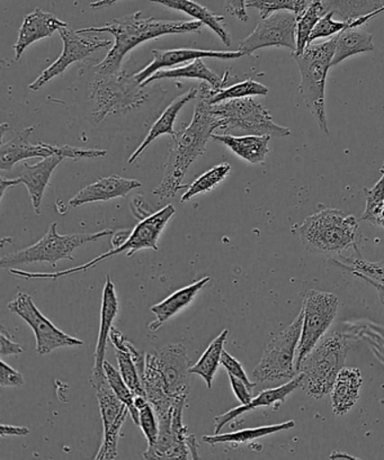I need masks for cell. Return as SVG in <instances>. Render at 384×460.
Returning <instances> with one entry per match:
<instances>
[{
	"instance_id": "1",
	"label": "cell",
	"mask_w": 384,
	"mask_h": 460,
	"mask_svg": "<svg viewBox=\"0 0 384 460\" xmlns=\"http://www.w3.org/2000/svg\"><path fill=\"white\" fill-rule=\"evenodd\" d=\"M220 128V119L212 113L211 105L196 98L193 119L172 137L173 146L165 164L163 181L153 194L160 199H169L184 190L186 186L182 182L187 172L195 160L204 154L214 131Z\"/></svg>"
},
{
	"instance_id": "2",
	"label": "cell",
	"mask_w": 384,
	"mask_h": 460,
	"mask_svg": "<svg viewBox=\"0 0 384 460\" xmlns=\"http://www.w3.org/2000/svg\"><path fill=\"white\" fill-rule=\"evenodd\" d=\"M202 23L199 21L172 22L144 17L142 12L111 21L101 28L78 30L80 34L110 33L115 42L105 59L94 66V73L113 74L121 70L124 57L133 49L149 40L158 39L164 35L200 33Z\"/></svg>"
},
{
	"instance_id": "3",
	"label": "cell",
	"mask_w": 384,
	"mask_h": 460,
	"mask_svg": "<svg viewBox=\"0 0 384 460\" xmlns=\"http://www.w3.org/2000/svg\"><path fill=\"white\" fill-rule=\"evenodd\" d=\"M190 358L182 343H169L146 355L142 384L154 410L171 408L191 393Z\"/></svg>"
},
{
	"instance_id": "4",
	"label": "cell",
	"mask_w": 384,
	"mask_h": 460,
	"mask_svg": "<svg viewBox=\"0 0 384 460\" xmlns=\"http://www.w3.org/2000/svg\"><path fill=\"white\" fill-rule=\"evenodd\" d=\"M303 245L309 252L341 253L354 249L361 241L359 221L341 209L325 208L308 217L299 226Z\"/></svg>"
},
{
	"instance_id": "5",
	"label": "cell",
	"mask_w": 384,
	"mask_h": 460,
	"mask_svg": "<svg viewBox=\"0 0 384 460\" xmlns=\"http://www.w3.org/2000/svg\"><path fill=\"white\" fill-rule=\"evenodd\" d=\"M149 93L135 75L121 69L113 74L94 73L91 83L92 118L101 123L107 116L129 113L148 101Z\"/></svg>"
},
{
	"instance_id": "6",
	"label": "cell",
	"mask_w": 384,
	"mask_h": 460,
	"mask_svg": "<svg viewBox=\"0 0 384 460\" xmlns=\"http://www.w3.org/2000/svg\"><path fill=\"white\" fill-rule=\"evenodd\" d=\"M345 336L335 332L325 336L298 368L301 388L312 399L321 400L332 391L339 372L345 366L348 355Z\"/></svg>"
},
{
	"instance_id": "7",
	"label": "cell",
	"mask_w": 384,
	"mask_h": 460,
	"mask_svg": "<svg viewBox=\"0 0 384 460\" xmlns=\"http://www.w3.org/2000/svg\"><path fill=\"white\" fill-rule=\"evenodd\" d=\"M336 48V37L319 44H309L301 55H293L300 68V93L305 104L321 131L328 133L325 91L330 66Z\"/></svg>"
},
{
	"instance_id": "8",
	"label": "cell",
	"mask_w": 384,
	"mask_h": 460,
	"mask_svg": "<svg viewBox=\"0 0 384 460\" xmlns=\"http://www.w3.org/2000/svg\"><path fill=\"white\" fill-rule=\"evenodd\" d=\"M176 213L174 205L169 204L160 211L154 214H150L148 217L141 220L139 225L135 227V230L131 232L130 236L122 245L118 248L111 250V252L102 254L92 261L85 263L83 266L70 268V270L56 271V272H29L25 270H14L11 268L10 272L12 275L21 277L24 279H59L61 277L71 276L79 274L91 270L95 267L98 263L104 261L105 259L112 258L122 252H127V257H132L138 252L144 249H153L155 252H158V240L162 235L165 227L171 221L174 214Z\"/></svg>"
},
{
	"instance_id": "9",
	"label": "cell",
	"mask_w": 384,
	"mask_h": 460,
	"mask_svg": "<svg viewBox=\"0 0 384 460\" xmlns=\"http://www.w3.org/2000/svg\"><path fill=\"white\" fill-rule=\"evenodd\" d=\"M112 230H103L96 234H58L57 223H52L50 229L43 238L30 247L20 252L6 254L0 259V267L13 268L32 265V263H49L56 267L58 261H74L73 252L82 245L95 243L105 236L113 234Z\"/></svg>"
},
{
	"instance_id": "10",
	"label": "cell",
	"mask_w": 384,
	"mask_h": 460,
	"mask_svg": "<svg viewBox=\"0 0 384 460\" xmlns=\"http://www.w3.org/2000/svg\"><path fill=\"white\" fill-rule=\"evenodd\" d=\"M211 111L220 119V131L229 134L238 129L246 136H269L271 137H287L291 129L275 123L269 111L255 101L253 97L239 98L211 105Z\"/></svg>"
},
{
	"instance_id": "11",
	"label": "cell",
	"mask_w": 384,
	"mask_h": 460,
	"mask_svg": "<svg viewBox=\"0 0 384 460\" xmlns=\"http://www.w3.org/2000/svg\"><path fill=\"white\" fill-rule=\"evenodd\" d=\"M302 311L289 327L265 348L260 363L253 370L256 383H275L297 376L296 357L302 330Z\"/></svg>"
},
{
	"instance_id": "12",
	"label": "cell",
	"mask_w": 384,
	"mask_h": 460,
	"mask_svg": "<svg viewBox=\"0 0 384 460\" xmlns=\"http://www.w3.org/2000/svg\"><path fill=\"white\" fill-rule=\"evenodd\" d=\"M338 306V297L333 293L310 289L306 294L301 309L303 318L300 342L297 350V373L302 360L318 345L336 319Z\"/></svg>"
},
{
	"instance_id": "13",
	"label": "cell",
	"mask_w": 384,
	"mask_h": 460,
	"mask_svg": "<svg viewBox=\"0 0 384 460\" xmlns=\"http://www.w3.org/2000/svg\"><path fill=\"white\" fill-rule=\"evenodd\" d=\"M33 127L26 128L23 131L17 133L12 140L4 143L0 146V169L2 171H12L13 167L22 160L31 158H48L52 155H61L65 159H96L105 157L106 150L100 149H82L70 146H51L48 143L40 142L39 145H33L29 140L31 134L33 133Z\"/></svg>"
},
{
	"instance_id": "14",
	"label": "cell",
	"mask_w": 384,
	"mask_h": 460,
	"mask_svg": "<svg viewBox=\"0 0 384 460\" xmlns=\"http://www.w3.org/2000/svg\"><path fill=\"white\" fill-rule=\"evenodd\" d=\"M7 306L8 310L19 315L33 330L39 355L51 354L59 348L84 345L83 341L61 332L46 318V315H43L35 305L31 295L23 292L17 293L16 297L8 303Z\"/></svg>"
},
{
	"instance_id": "15",
	"label": "cell",
	"mask_w": 384,
	"mask_h": 460,
	"mask_svg": "<svg viewBox=\"0 0 384 460\" xmlns=\"http://www.w3.org/2000/svg\"><path fill=\"white\" fill-rule=\"evenodd\" d=\"M298 17L290 12L274 13L257 24L256 29L239 44L244 56L264 48H288L297 51Z\"/></svg>"
},
{
	"instance_id": "16",
	"label": "cell",
	"mask_w": 384,
	"mask_h": 460,
	"mask_svg": "<svg viewBox=\"0 0 384 460\" xmlns=\"http://www.w3.org/2000/svg\"><path fill=\"white\" fill-rule=\"evenodd\" d=\"M58 32H59L62 42H64V50L49 68L42 71L37 80L30 84L31 91H39L51 79L64 74L68 66L75 64V62L87 59L98 49L107 48L112 44L110 40L84 37L78 31L68 29V26L60 29Z\"/></svg>"
},
{
	"instance_id": "17",
	"label": "cell",
	"mask_w": 384,
	"mask_h": 460,
	"mask_svg": "<svg viewBox=\"0 0 384 460\" xmlns=\"http://www.w3.org/2000/svg\"><path fill=\"white\" fill-rule=\"evenodd\" d=\"M100 405L104 437L95 459H115L118 457V444L121 428L130 414L128 406L115 395L109 383L103 384L96 390Z\"/></svg>"
},
{
	"instance_id": "18",
	"label": "cell",
	"mask_w": 384,
	"mask_h": 460,
	"mask_svg": "<svg viewBox=\"0 0 384 460\" xmlns=\"http://www.w3.org/2000/svg\"><path fill=\"white\" fill-rule=\"evenodd\" d=\"M118 314L119 299L116 296L115 286L111 277L106 276V283L103 290L100 332H98L95 355H94L92 375L89 377V383L95 390L107 383L104 370L107 341Z\"/></svg>"
},
{
	"instance_id": "19",
	"label": "cell",
	"mask_w": 384,
	"mask_h": 460,
	"mask_svg": "<svg viewBox=\"0 0 384 460\" xmlns=\"http://www.w3.org/2000/svg\"><path fill=\"white\" fill-rule=\"evenodd\" d=\"M154 60L145 66L144 69L135 75L136 79L140 84L146 82L151 75L163 68H171V66L186 64L196 59H219L234 60L244 57V53L238 51H212V50H195V49H172V50H154Z\"/></svg>"
},
{
	"instance_id": "20",
	"label": "cell",
	"mask_w": 384,
	"mask_h": 460,
	"mask_svg": "<svg viewBox=\"0 0 384 460\" xmlns=\"http://www.w3.org/2000/svg\"><path fill=\"white\" fill-rule=\"evenodd\" d=\"M68 24L66 22L58 19L51 13L44 12L41 8H37L29 15L24 17L17 39L14 44L15 61L21 59L26 49L31 44L40 41V40L50 38L56 31L67 28Z\"/></svg>"
},
{
	"instance_id": "21",
	"label": "cell",
	"mask_w": 384,
	"mask_h": 460,
	"mask_svg": "<svg viewBox=\"0 0 384 460\" xmlns=\"http://www.w3.org/2000/svg\"><path fill=\"white\" fill-rule=\"evenodd\" d=\"M141 186L140 181L120 176L102 178L78 191V194L69 200V205L73 208H79L85 204L107 202V200L125 198L131 190L140 189Z\"/></svg>"
},
{
	"instance_id": "22",
	"label": "cell",
	"mask_w": 384,
	"mask_h": 460,
	"mask_svg": "<svg viewBox=\"0 0 384 460\" xmlns=\"http://www.w3.org/2000/svg\"><path fill=\"white\" fill-rule=\"evenodd\" d=\"M301 386L300 375H297L292 379H290L288 383L283 384L276 388H269L260 393L256 397H253V400L248 404H241L237 408L228 411V412L219 415L214 418L216 427H214V433L218 435L220 433L222 429L227 426L228 423L235 421L236 419L241 417L245 413L250 412V411L256 410L258 408H264V406L279 405L283 403L288 396L294 391L298 390Z\"/></svg>"
},
{
	"instance_id": "23",
	"label": "cell",
	"mask_w": 384,
	"mask_h": 460,
	"mask_svg": "<svg viewBox=\"0 0 384 460\" xmlns=\"http://www.w3.org/2000/svg\"><path fill=\"white\" fill-rule=\"evenodd\" d=\"M64 160L65 158L61 155H52V157L43 158L41 162L35 164H24L23 171L20 177H17L20 184H23L28 189L34 212L38 216L41 214L44 191L50 182L52 173Z\"/></svg>"
},
{
	"instance_id": "24",
	"label": "cell",
	"mask_w": 384,
	"mask_h": 460,
	"mask_svg": "<svg viewBox=\"0 0 384 460\" xmlns=\"http://www.w3.org/2000/svg\"><path fill=\"white\" fill-rule=\"evenodd\" d=\"M210 280L211 279L209 276L203 277V279L194 281L193 284L176 290L164 301L151 306L150 311L156 315V319L148 325L150 332H158L168 320L189 306L194 301L196 295L202 290L205 285L210 283Z\"/></svg>"
},
{
	"instance_id": "25",
	"label": "cell",
	"mask_w": 384,
	"mask_h": 460,
	"mask_svg": "<svg viewBox=\"0 0 384 460\" xmlns=\"http://www.w3.org/2000/svg\"><path fill=\"white\" fill-rule=\"evenodd\" d=\"M362 384L363 378L359 368L344 367L339 372L329 393L335 414L343 417L354 408L360 399Z\"/></svg>"
},
{
	"instance_id": "26",
	"label": "cell",
	"mask_w": 384,
	"mask_h": 460,
	"mask_svg": "<svg viewBox=\"0 0 384 460\" xmlns=\"http://www.w3.org/2000/svg\"><path fill=\"white\" fill-rule=\"evenodd\" d=\"M151 3L159 4L171 10L185 13L193 17L201 23L207 25L214 33L220 38L223 44L229 48L231 46V35L226 23L225 17L214 14L207 7L200 5L194 0H149Z\"/></svg>"
},
{
	"instance_id": "27",
	"label": "cell",
	"mask_w": 384,
	"mask_h": 460,
	"mask_svg": "<svg viewBox=\"0 0 384 460\" xmlns=\"http://www.w3.org/2000/svg\"><path fill=\"white\" fill-rule=\"evenodd\" d=\"M198 93V88L190 89L189 92L183 93L180 97H177L176 100L164 111V113L160 115V118L156 120L153 127H151L148 136L145 137V140L142 141L139 146H138V149L133 152L130 159H129V164H131L135 163L136 160L139 158L147 149H148V146L156 140V138L164 136V134H169L172 137L176 136L177 132L174 129V124H175L177 115L187 102L196 100Z\"/></svg>"
},
{
	"instance_id": "28",
	"label": "cell",
	"mask_w": 384,
	"mask_h": 460,
	"mask_svg": "<svg viewBox=\"0 0 384 460\" xmlns=\"http://www.w3.org/2000/svg\"><path fill=\"white\" fill-rule=\"evenodd\" d=\"M269 136H248L236 137L231 134H213L212 140L225 145L237 157L244 159L252 164H263L270 152Z\"/></svg>"
},
{
	"instance_id": "29",
	"label": "cell",
	"mask_w": 384,
	"mask_h": 460,
	"mask_svg": "<svg viewBox=\"0 0 384 460\" xmlns=\"http://www.w3.org/2000/svg\"><path fill=\"white\" fill-rule=\"evenodd\" d=\"M180 78L200 79L202 80V82H207L210 86H212L214 89H221L226 87L228 79H229V73L227 71L225 75H219L205 65L203 59H196L190 62L189 65L181 66V68L159 70L141 84L147 87L148 84L157 82V80Z\"/></svg>"
},
{
	"instance_id": "30",
	"label": "cell",
	"mask_w": 384,
	"mask_h": 460,
	"mask_svg": "<svg viewBox=\"0 0 384 460\" xmlns=\"http://www.w3.org/2000/svg\"><path fill=\"white\" fill-rule=\"evenodd\" d=\"M198 89L199 93L196 98L204 100L210 105L245 97L267 96L270 93V89L264 84L255 82L253 79L245 80V82L221 89H214L207 82H202Z\"/></svg>"
},
{
	"instance_id": "31",
	"label": "cell",
	"mask_w": 384,
	"mask_h": 460,
	"mask_svg": "<svg viewBox=\"0 0 384 460\" xmlns=\"http://www.w3.org/2000/svg\"><path fill=\"white\" fill-rule=\"evenodd\" d=\"M371 51H374L373 35L366 31L365 26L345 29L336 35L332 66L342 64L344 60L360 53Z\"/></svg>"
},
{
	"instance_id": "32",
	"label": "cell",
	"mask_w": 384,
	"mask_h": 460,
	"mask_svg": "<svg viewBox=\"0 0 384 460\" xmlns=\"http://www.w3.org/2000/svg\"><path fill=\"white\" fill-rule=\"evenodd\" d=\"M294 427H296V422H294L293 420H290V421L271 424V426L243 429V430L229 433H218V435L214 433L213 436H203L202 440L205 444L211 446L218 444H231L235 446L249 444V442L274 435V433L291 430Z\"/></svg>"
},
{
	"instance_id": "33",
	"label": "cell",
	"mask_w": 384,
	"mask_h": 460,
	"mask_svg": "<svg viewBox=\"0 0 384 460\" xmlns=\"http://www.w3.org/2000/svg\"><path fill=\"white\" fill-rule=\"evenodd\" d=\"M323 14L333 13L338 21L352 22L383 7L381 0H323Z\"/></svg>"
},
{
	"instance_id": "34",
	"label": "cell",
	"mask_w": 384,
	"mask_h": 460,
	"mask_svg": "<svg viewBox=\"0 0 384 460\" xmlns=\"http://www.w3.org/2000/svg\"><path fill=\"white\" fill-rule=\"evenodd\" d=\"M228 336H229V330H223L210 343V346L204 351V354L201 356L198 363L190 368L191 374L199 375V376L204 379L208 388H212L214 376H216L219 366L221 365L222 352L225 350Z\"/></svg>"
},
{
	"instance_id": "35",
	"label": "cell",
	"mask_w": 384,
	"mask_h": 460,
	"mask_svg": "<svg viewBox=\"0 0 384 460\" xmlns=\"http://www.w3.org/2000/svg\"><path fill=\"white\" fill-rule=\"evenodd\" d=\"M323 0H311L310 5L306 8L297 22V51L293 55H301L306 48L309 46V40L312 31L318 23L323 14L321 7Z\"/></svg>"
},
{
	"instance_id": "36",
	"label": "cell",
	"mask_w": 384,
	"mask_h": 460,
	"mask_svg": "<svg viewBox=\"0 0 384 460\" xmlns=\"http://www.w3.org/2000/svg\"><path fill=\"white\" fill-rule=\"evenodd\" d=\"M231 172V166L229 164L223 163L217 164L213 168L210 169L203 175L192 182L189 189L185 191L184 195L182 196V203L189 202L190 199H193L194 196L203 193H209L214 187L220 184L221 181H225Z\"/></svg>"
},
{
	"instance_id": "37",
	"label": "cell",
	"mask_w": 384,
	"mask_h": 460,
	"mask_svg": "<svg viewBox=\"0 0 384 460\" xmlns=\"http://www.w3.org/2000/svg\"><path fill=\"white\" fill-rule=\"evenodd\" d=\"M106 381L112 388V391L115 393V395L128 406L130 411V415L133 420V423L139 426V411L136 408L135 400L136 395L133 394L130 387L124 382L122 375L120 370L116 369L113 365L105 360L104 364Z\"/></svg>"
},
{
	"instance_id": "38",
	"label": "cell",
	"mask_w": 384,
	"mask_h": 460,
	"mask_svg": "<svg viewBox=\"0 0 384 460\" xmlns=\"http://www.w3.org/2000/svg\"><path fill=\"white\" fill-rule=\"evenodd\" d=\"M247 8H255L260 12L263 19L278 12H290L292 14L300 16L308 7L307 0H247Z\"/></svg>"
},
{
	"instance_id": "39",
	"label": "cell",
	"mask_w": 384,
	"mask_h": 460,
	"mask_svg": "<svg viewBox=\"0 0 384 460\" xmlns=\"http://www.w3.org/2000/svg\"><path fill=\"white\" fill-rule=\"evenodd\" d=\"M333 262L343 270H350L353 274H361L384 285V261H368L360 258L333 259Z\"/></svg>"
},
{
	"instance_id": "40",
	"label": "cell",
	"mask_w": 384,
	"mask_h": 460,
	"mask_svg": "<svg viewBox=\"0 0 384 460\" xmlns=\"http://www.w3.org/2000/svg\"><path fill=\"white\" fill-rule=\"evenodd\" d=\"M135 405L139 411V427L148 441V448L158 440L159 424L155 410L144 396H136Z\"/></svg>"
},
{
	"instance_id": "41",
	"label": "cell",
	"mask_w": 384,
	"mask_h": 460,
	"mask_svg": "<svg viewBox=\"0 0 384 460\" xmlns=\"http://www.w3.org/2000/svg\"><path fill=\"white\" fill-rule=\"evenodd\" d=\"M115 356L116 359H118L120 373L122 375L124 382L127 383L129 387H130L133 394L136 396L146 397V391L144 384H142L141 375L139 370L137 368L135 361L131 358V356L120 350H115Z\"/></svg>"
},
{
	"instance_id": "42",
	"label": "cell",
	"mask_w": 384,
	"mask_h": 460,
	"mask_svg": "<svg viewBox=\"0 0 384 460\" xmlns=\"http://www.w3.org/2000/svg\"><path fill=\"white\" fill-rule=\"evenodd\" d=\"M347 28V22L334 19L333 13L324 15L315 26L310 35L309 44L318 39L334 38Z\"/></svg>"
},
{
	"instance_id": "43",
	"label": "cell",
	"mask_w": 384,
	"mask_h": 460,
	"mask_svg": "<svg viewBox=\"0 0 384 460\" xmlns=\"http://www.w3.org/2000/svg\"><path fill=\"white\" fill-rule=\"evenodd\" d=\"M110 341L112 345L114 346L115 350L123 351L125 354L131 356V358L135 361L137 368L139 370L142 378V374H144L145 370L146 356L142 354L141 351L137 350L136 347L125 339L122 332L114 327H112L111 329Z\"/></svg>"
},
{
	"instance_id": "44",
	"label": "cell",
	"mask_w": 384,
	"mask_h": 460,
	"mask_svg": "<svg viewBox=\"0 0 384 460\" xmlns=\"http://www.w3.org/2000/svg\"><path fill=\"white\" fill-rule=\"evenodd\" d=\"M221 365L226 368L228 374L241 379V381H244L246 384H247L249 387H252L253 390L254 387L257 385L256 382L254 383L250 381L247 374L245 372L243 365H241L239 361L235 358V357L228 354L226 350H223L222 352Z\"/></svg>"
},
{
	"instance_id": "45",
	"label": "cell",
	"mask_w": 384,
	"mask_h": 460,
	"mask_svg": "<svg viewBox=\"0 0 384 460\" xmlns=\"http://www.w3.org/2000/svg\"><path fill=\"white\" fill-rule=\"evenodd\" d=\"M24 385L23 375L12 368L5 361H0V386L21 387Z\"/></svg>"
},
{
	"instance_id": "46",
	"label": "cell",
	"mask_w": 384,
	"mask_h": 460,
	"mask_svg": "<svg viewBox=\"0 0 384 460\" xmlns=\"http://www.w3.org/2000/svg\"><path fill=\"white\" fill-rule=\"evenodd\" d=\"M228 376H229L232 392L235 393L237 400L241 404H248L253 400V388L249 387L241 379L232 376V375L228 374Z\"/></svg>"
},
{
	"instance_id": "47",
	"label": "cell",
	"mask_w": 384,
	"mask_h": 460,
	"mask_svg": "<svg viewBox=\"0 0 384 460\" xmlns=\"http://www.w3.org/2000/svg\"><path fill=\"white\" fill-rule=\"evenodd\" d=\"M0 355L2 358L6 356H19L23 354L24 348L20 343L13 342L10 337L7 336L5 329L2 328L0 332Z\"/></svg>"
},
{
	"instance_id": "48",
	"label": "cell",
	"mask_w": 384,
	"mask_h": 460,
	"mask_svg": "<svg viewBox=\"0 0 384 460\" xmlns=\"http://www.w3.org/2000/svg\"><path fill=\"white\" fill-rule=\"evenodd\" d=\"M225 2L226 10L232 17L241 22H247L249 16L247 14V0H223Z\"/></svg>"
},
{
	"instance_id": "49",
	"label": "cell",
	"mask_w": 384,
	"mask_h": 460,
	"mask_svg": "<svg viewBox=\"0 0 384 460\" xmlns=\"http://www.w3.org/2000/svg\"><path fill=\"white\" fill-rule=\"evenodd\" d=\"M361 220L368 221L371 225L382 227L384 229V198L377 207L371 209H364Z\"/></svg>"
},
{
	"instance_id": "50",
	"label": "cell",
	"mask_w": 384,
	"mask_h": 460,
	"mask_svg": "<svg viewBox=\"0 0 384 460\" xmlns=\"http://www.w3.org/2000/svg\"><path fill=\"white\" fill-rule=\"evenodd\" d=\"M28 435H30V429L25 427L8 426V424H2V428H0V436H2V438L11 436L25 437Z\"/></svg>"
},
{
	"instance_id": "51",
	"label": "cell",
	"mask_w": 384,
	"mask_h": 460,
	"mask_svg": "<svg viewBox=\"0 0 384 460\" xmlns=\"http://www.w3.org/2000/svg\"><path fill=\"white\" fill-rule=\"evenodd\" d=\"M356 277H359V279H363L365 283H368L369 285L372 286L375 289H377V292L379 294L380 302H381L384 305V285L377 283V281H374L373 279H369V277H366L364 275L361 274H353Z\"/></svg>"
},
{
	"instance_id": "52",
	"label": "cell",
	"mask_w": 384,
	"mask_h": 460,
	"mask_svg": "<svg viewBox=\"0 0 384 460\" xmlns=\"http://www.w3.org/2000/svg\"><path fill=\"white\" fill-rule=\"evenodd\" d=\"M130 234L131 232H129L128 230L115 232V234H113V238H112V244H113L114 248L120 247V245H122L125 241L128 240Z\"/></svg>"
},
{
	"instance_id": "53",
	"label": "cell",
	"mask_w": 384,
	"mask_h": 460,
	"mask_svg": "<svg viewBox=\"0 0 384 460\" xmlns=\"http://www.w3.org/2000/svg\"><path fill=\"white\" fill-rule=\"evenodd\" d=\"M120 2V0H97L89 5L92 10H102V8L113 6L114 4Z\"/></svg>"
},
{
	"instance_id": "54",
	"label": "cell",
	"mask_w": 384,
	"mask_h": 460,
	"mask_svg": "<svg viewBox=\"0 0 384 460\" xmlns=\"http://www.w3.org/2000/svg\"><path fill=\"white\" fill-rule=\"evenodd\" d=\"M19 180L15 178V180H5V178L2 177V180H0V187H2V199L4 198V195H5V191L7 189H10V187L19 185Z\"/></svg>"
},
{
	"instance_id": "55",
	"label": "cell",
	"mask_w": 384,
	"mask_h": 460,
	"mask_svg": "<svg viewBox=\"0 0 384 460\" xmlns=\"http://www.w3.org/2000/svg\"><path fill=\"white\" fill-rule=\"evenodd\" d=\"M330 459H357L353 457V456L348 455L346 453H341V451L335 450L332 455L329 456Z\"/></svg>"
}]
</instances>
